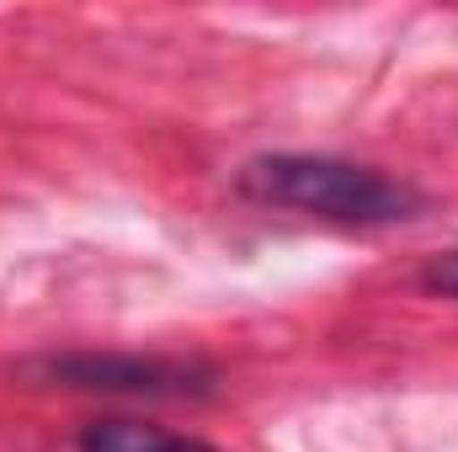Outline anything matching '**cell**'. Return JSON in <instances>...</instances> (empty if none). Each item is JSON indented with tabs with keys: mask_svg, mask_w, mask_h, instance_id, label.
<instances>
[{
	"mask_svg": "<svg viewBox=\"0 0 458 452\" xmlns=\"http://www.w3.org/2000/svg\"><path fill=\"white\" fill-rule=\"evenodd\" d=\"M234 192L261 208H288L346 229L411 224L427 208L416 187L336 155H256L234 171Z\"/></svg>",
	"mask_w": 458,
	"mask_h": 452,
	"instance_id": "obj_1",
	"label": "cell"
},
{
	"mask_svg": "<svg viewBox=\"0 0 458 452\" xmlns=\"http://www.w3.org/2000/svg\"><path fill=\"white\" fill-rule=\"evenodd\" d=\"M54 378L75 389H117V394H187L203 389L198 378L208 372L176 356H64L54 362Z\"/></svg>",
	"mask_w": 458,
	"mask_h": 452,
	"instance_id": "obj_2",
	"label": "cell"
},
{
	"mask_svg": "<svg viewBox=\"0 0 458 452\" xmlns=\"http://www.w3.org/2000/svg\"><path fill=\"white\" fill-rule=\"evenodd\" d=\"M81 452H214L198 437H171L160 426H139V421H97L86 426Z\"/></svg>",
	"mask_w": 458,
	"mask_h": 452,
	"instance_id": "obj_3",
	"label": "cell"
},
{
	"mask_svg": "<svg viewBox=\"0 0 458 452\" xmlns=\"http://www.w3.org/2000/svg\"><path fill=\"white\" fill-rule=\"evenodd\" d=\"M421 288H432V293H443V298H458V250H448V255H432V261H427Z\"/></svg>",
	"mask_w": 458,
	"mask_h": 452,
	"instance_id": "obj_4",
	"label": "cell"
}]
</instances>
